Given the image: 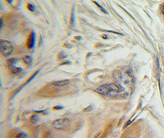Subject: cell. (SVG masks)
Segmentation results:
<instances>
[{
	"mask_svg": "<svg viewBox=\"0 0 164 138\" xmlns=\"http://www.w3.org/2000/svg\"><path fill=\"white\" fill-rule=\"evenodd\" d=\"M35 33L34 32L30 34L29 38H28V41H27V46L29 48H32L35 46Z\"/></svg>",
	"mask_w": 164,
	"mask_h": 138,
	"instance_id": "cell-4",
	"label": "cell"
},
{
	"mask_svg": "<svg viewBox=\"0 0 164 138\" xmlns=\"http://www.w3.org/2000/svg\"><path fill=\"white\" fill-rule=\"evenodd\" d=\"M39 120V117L37 116L36 115H33L30 117V118L29 119V121L31 123H36L38 122V121Z\"/></svg>",
	"mask_w": 164,
	"mask_h": 138,
	"instance_id": "cell-9",
	"label": "cell"
},
{
	"mask_svg": "<svg viewBox=\"0 0 164 138\" xmlns=\"http://www.w3.org/2000/svg\"><path fill=\"white\" fill-rule=\"evenodd\" d=\"M69 123V120L68 119H58L54 121L52 123V127L58 130H64L66 129Z\"/></svg>",
	"mask_w": 164,
	"mask_h": 138,
	"instance_id": "cell-3",
	"label": "cell"
},
{
	"mask_svg": "<svg viewBox=\"0 0 164 138\" xmlns=\"http://www.w3.org/2000/svg\"><path fill=\"white\" fill-rule=\"evenodd\" d=\"M22 71V69L21 68H18L15 66H12L11 68V71L13 74H17Z\"/></svg>",
	"mask_w": 164,
	"mask_h": 138,
	"instance_id": "cell-8",
	"label": "cell"
},
{
	"mask_svg": "<svg viewBox=\"0 0 164 138\" xmlns=\"http://www.w3.org/2000/svg\"><path fill=\"white\" fill-rule=\"evenodd\" d=\"M14 47L11 42L6 40H1L0 42V51L3 56H9L13 52Z\"/></svg>",
	"mask_w": 164,
	"mask_h": 138,
	"instance_id": "cell-2",
	"label": "cell"
},
{
	"mask_svg": "<svg viewBox=\"0 0 164 138\" xmlns=\"http://www.w3.org/2000/svg\"><path fill=\"white\" fill-rule=\"evenodd\" d=\"M26 135H25L24 133H19L18 135H17L15 136L16 137H25Z\"/></svg>",
	"mask_w": 164,
	"mask_h": 138,
	"instance_id": "cell-13",
	"label": "cell"
},
{
	"mask_svg": "<svg viewBox=\"0 0 164 138\" xmlns=\"http://www.w3.org/2000/svg\"><path fill=\"white\" fill-rule=\"evenodd\" d=\"M23 62L25 63L27 65H30V64L32 63V58L30 56L26 55L23 57L22 58Z\"/></svg>",
	"mask_w": 164,
	"mask_h": 138,
	"instance_id": "cell-6",
	"label": "cell"
},
{
	"mask_svg": "<svg viewBox=\"0 0 164 138\" xmlns=\"http://www.w3.org/2000/svg\"><path fill=\"white\" fill-rule=\"evenodd\" d=\"M94 3L95 4V5H97V7H98L100 8V10H101L102 12H103V13H105V14H108V12L106 11V10L104 9L103 7H101V6L99 5V4L97 3V2H94Z\"/></svg>",
	"mask_w": 164,
	"mask_h": 138,
	"instance_id": "cell-10",
	"label": "cell"
},
{
	"mask_svg": "<svg viewBox=\"0 0 164 138\" xmlns=\"http://www.w3.org/2000/svg\"><path fill=\"white\" fill-rule=\"evenodd\" d=\"M7 1L8 2V3L10 4V5H12V2H13V0H7Z\"/></svg>",
	"mask_w": 164,
	"mask_h": 138,
	"instance_id": "cell-15",
	"label": "cell"
},
{
	"mask_svg": "<svg viewBox=\"0 0 164 138\" xmlns=\"http://www.w3.org/2000/svg\"><path fill=\"white\" fill-rule=\"evenodd\" d=\"M162 13H163V15H164V5H162Z\"/></svg>",
	"mask_w": 164,
	"mask_h": 138,
	"instance_id": "cell-16",
	"label": "cell"
},
{
	"mask_svg": "<svg viewBox=\"0 0 164 138\" xmlns=\"http://www.w3.org/2000/svg\"><path fill=\"white\" fill-rule=\"evenodd\" d=\"M3 27V19H1V28Z\"/></svg>",
	"mask_w": 164,
	"mask_h": 138,
	"instance_id": "cell-18",
	"label": "cell"
},
{
	"mask_svg": "<svg viewBox=\"0 0 164 138\" xmlns=\"http://www.w3.org/2000/svg\"><path fill=\"white\" fill-rule=\"evenodd\" d=\"M93 109V107L92 106V105H89V107H87L84 109V112H90V111H92Z\"/></svg>",
	"mask_w": 164,
	"mask_h": 138,
	"instance_id": "cell-11",
	"label": "cell"
},
{
	"mask_svg": "<svg viewBox=\"0 0 164 138\" xmlns=\"http://www.w3.org/2000/svg\"><path fill=\"white\" fill-rule=\"evenodd\" d=\"M17 59H16V58H11V59L7 60L6 61V63L7 64L8 66L12 67V66H14V65L16 63H17Z\"/></svg>",
	"mask_w": 164,
	"mask_h": 138,
	"instance_id": "cell-7",
	"label": "cell"
},
{
	"mask_svg": "<svg viewBox=\"0 0 164 138\" xmlns=\"http://www.w3.org/2000/svg\"><path fill=\"white\" fill-rule=\"evenodd\" d=\"M69 82V80H60V81H55V82H52V85H54L55 86H66V85L68 84Z\"/></svg>",
	"mask_w": 164,
	"mask_h": 138,
	"instance_id": "cell-5",
	"label": "cell"
},
{
	"mask_svg": "<svg viewBox=\"0 0 164 138\" xmlns=\"http://www.w3.org/2000/svg\"><path fill=\"white\" fill-rule=\"evenodd\" d=\"M123 91V88L120 86L115 84H107L98 87L95 92L102 95L114 96L120 93Z\"/></svg>",
	"mask_w": 164,
	"mask_h": 138,
	"instance_id": "cell-1",
	"label": "cell"
},
{
	"mask_svg": "<svg viewBox=\"0 0 164 138\" xmlns=\"http://www.w3.org/2000/svg\"><path fill=\"white\" fill-rule=\"evenodd\" d=\"M27 7H28V9H29L30 11H34V10H35L34 6L33 5H31V4H28Z\"/></svg>",
	"mask_w": 164,
	"mask_h": 138,
	"instance_id": "cell-12",
	"label": "cell"
},
{
	"mask_svg": "<svg viewBox=\"0 0 164 138\" xmlns=\"http://www.w3.org/2000/svg\"><path fill=\"white\" fill-rule=\"evenodd\" d=\"M63 107L62 106H55V107H53V110H59V109H63Z\"/></svg>",
	"mask_w": 164,
	"mask_h": 138,
	"instance_id": "cell-14",
	"label": "cell"
},
{
	"mask_svg": "<svg viewBox=\"0 0 164 138\" xmlns=\"http://www.w3.org/2000/svg\"><path fill=\"white\" fill-rule=\"evenodd\" d=\"M102 38H105V39H107V38H108V36H106V35H103V36H102Z\"/></svg>",
	"mask_w": 164,
	"mask_h": 138,
	"instance_id": "cell-17",
	"label": "cell"
}]
</instances>
